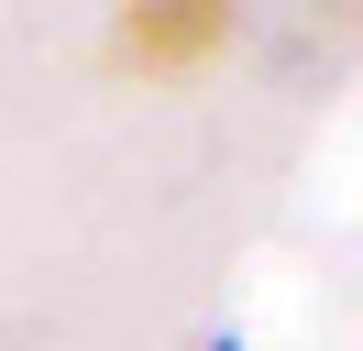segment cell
<instances>
[{"instance_id":"cell-2","label":"cell","mask_w":363,"mask_h":351,"mask_svg":"<svg viewBox=\"0 0 363 351\" xmlns=\"http://www.w3.org/2000/svg\"><path fill=\"white\" fill-rule=\"evenodd\" d=\"M220 351H231V340H220Z\"/></svg>"},{"instance_id":"cell-1","label":"cell","mask_w":363,"mask_h":351,"mask_svg":"<svg viewBox=\"0 0 363 351\" xmlns=\"http://www.w3.org/2000/svg\"><path fill=\"white\" fill-rule=\"evenodd\" d=\"M220 33H231V11L177 0V11H133V22H121V55H133V66H187V55H209Z\"/></svg>"}]
</instances>
